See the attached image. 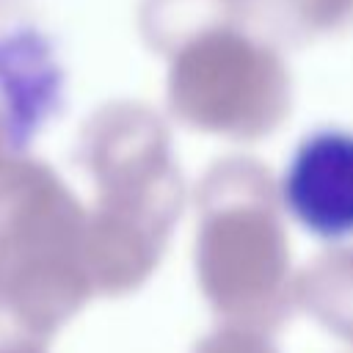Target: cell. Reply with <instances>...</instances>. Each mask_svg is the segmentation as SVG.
Listing matches in <instances>:
<instances>
[{"instance_id": "cell-1", "label": "cell", "mask_w": 353, "mask_h": 353, "mask_svg": "<svg viewBox=\"0 0 353 353\" xmlns=\"http://www.w3.org/2000/svg\"><path fill=\"white\" fill-rule=\"evenodd\" d=\"M281 201L317 240L353 237V130L320 127L303 135L284 165Z\"/></svg>"}]
</instances>
